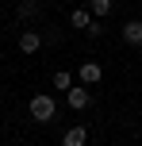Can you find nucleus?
Returning a JSON list of instances; mask_svg holds the SVG:
<instances>
[{
  "label": "nucleus",
  "instance_id": "nucleus-6",
  "mask_svg": "<svg viewBox=\"0 0 142 146\" xmlns=\"http://www.w3.org/2000/svg\"><path fill=\"white\" fill-rule=\"evenodd\" d=\"M85 142H89V127H69L61 139V146H85Z\"/></svg>",
  "mask_w": 142,
  "mask_h": 146
},
{
  "label": "nucleus",
  "instance_id": "nucleus-3",
  "mask_svg": "<svg viewBox=\"0 0 142 146\" xmlns=\"http://www.w3.org/2000/svg\"><path fill=\"white\" fill-rule=\"evenodd\" d=\"M77 81H81V85H100V81H104V66H100V62H85L81 69H77Z\"/></svg>",
  "mask_w": 142,
  "mask_h": 146
},
{
  "label": "nucleus",
  "instance_id": "nucleus-4",
  "mask_svg": "<svg viewBox=\"0 0 142 146\" xmlns=\"http://www.w3.org/2000/svg\"><path fill=\"white\" fill-rule=\"evenodd\" d=\"M123 42L127 46H142V19H127L123 23Z\"/></svg>",
  "mask_w": 142,
  "mask_h": 146
},
{
  "label": "nucleus",
  "instance_id": "nucleus-5",
  "mask_svg": "<svg viewBox=\"0 0 142 146\" xmlns=\"http://www.w3.org/2000/svg\"><path fill=\"white\" fill-rule=\"evenodd\" d=\"M19 50L23 54H38L42 50V35H38V31H23L19 35Z\"/></svg>",
  "mask_w": 142,
  "mask_h": 146
},
{
  "label": "nucleus",
  "instance_id": "nucleus-1",
  "mask_svg": "<svg viewBox=\"0 0 142 146\" xmlns=\"http://www.w3.org/2000/svg\"><path fill=\"white\" fill-rule=\"evenodd\" d=\"M54 115H58V104H54V96H46V92L31 96V119H35V123H50Z\"/></svg>",
  "mask_w": 142,
  "mask_h": 146
},
{
  "label": "nucleus",
  "instance_id": "nucleus-8",
  "mask_svg": "<svg viewBox=\"0 0 142 146\" xmlns=\"http://www.w3.org/2000/svg\"><path fill=\"white\" fill-rule=\"evenodd\" d=\"M54 88H58V92H69V88H73V73L58 69V73H54Z\"/></svg>",
  "mask_w": 142,
  "mask_h": 146
},
{
  "label": "nucleus",
  "instance_id": "nucleus-10",
  "mask_svg": "<svg viewBox=\"0 0 142 146\" xmlns=\"http://www.w3.org/2000/svg\"><path fill=\"white\" fill-rule=\"evenodd\" d=\"M38 12V0H23L19 4V15H35Z\"/></svg>",
  "mask_w": 142,
  "mask_h": 146
},
{
  "label": "nucleus",
  "instance_id": "nucleus-2",
  "mask_svg": "<svg viewBox=\"0 0 142 146\" xmlns=\"http://www.w3.org/2000/svg\"><path fill=\"white\" fill-rule=\"evenodd\" d=\"M65 104H69L73 111H85V108L92 104V88H89V85H73V88L65 92Z\"/></svg>",
  "mask_w": 142,
  "mask_h": 146
},
{
  "label": "nucleus",
  "instance_id": "nucleus-7",
  "mask_svg": "<svg viewBox=\"0 0 142 146\" xmlns=\"http://www.w3.org/2000/svg\"><path fill=\"white\" fill-rule=\"evenodd\" d=\"M69 27H77V31H89V27H92V12H89V8H77V12L69 15Z\"/></svg>",
  "mask_w": 142,
  "mask_h": 146
},
{
  "label": "nucleus",
  "instance_id": "nucleus-9",
  "mask_svg": "<svg viewBox=\"0 0 142 146\" xmlns=\"http://www.w3.org/2000/svg\"><path fill=\"white\" fill-rule=\"evenodd\" d=\"M92 19H104V15H112V0H92Z\"/></svg>",
  "mask_w": 142,
  "mask_h": 146
}]
</instances>
